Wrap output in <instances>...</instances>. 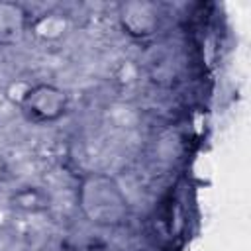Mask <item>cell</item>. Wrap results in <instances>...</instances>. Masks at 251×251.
<instances>
[{
    "label": "cell",
    "mask_w": 251,
    "mask_h": 251,
    "mask_svg": "<svg viewBox=\"0 0 251 251\" xmlns=\"http://www.w3.org/2000/svg\"><path fill=\"white\" fill-rule=\"evenodd\" d=\"M78 208L82 216L100 227L122 226L129 216L127 198L118 180L104 173H90L78 184Z\"/></svg>",
    "instance_id": "cell-1"
},
{
    "label": "cell",
    "mask_w": 251,
    "mask_h": 251,
    "mask_svg": "<svg viewBox=\"0 0 251 251\" xmlns=\"http://www.w3.org/2000/svg\"><path fill=\"white\" fill-rule=\"evenodd\" d=\"M20 108L27 120L35 124H49V122H57L67 114L69 96L63 88L55 84L39 82V84H31Z\"/></svg>",
    "instance_id": "cell-2"
},
{
    "label": "cell",
    "mask_w": 251,
    "mask_h": 251,
    "mask_svg": "<svg viewBox=\"0 0 251 251\" xmlns=\"http://www.w3.org/2000/svg\"><path fill=\"white\" fill-rule=\"evenodd\" d=\"M118 24L131 39H147L159 29V10L153 2L129 0L118 10Z\"/></svg>",
    "instance_id": "cell-3"
},
{
    "label": "cell",
    "mask_w": 251,
    "mask_h": 251,
    "mask_svg": "<svg viewBox=\"0 0 251 251\" xmlns=\"http://www.w3.org/2000/svg\"><path fill=\"white\" fill-rule=\"evenodd\" d=\"M29 31V14L18 2H0V47L20 43Z\"/></svg>",
    "instance_id": "cell-4"
},
{
    "label": "cell",
    "mask_w": 251,
    "mask_h": 251,
    "mask_svg": "<svg viewBox=\"0 0 251 251\" xmlns=\"http://www.w3.org/2000/svg\"><path fill=\"white\" fill-rule=\"evenodd\" d=\"M29 31L41 41H57L69 31V18L61 12H47L29 22Z\"/></svg>",
    "instance_id": "cell-5"
},
{
    "label": "cell",
    "mask_w": 251,
    "mask_h": 251,
    "mask_svg": "<svg viewBox=\"0 0 251 251\" xmlns=\"http://www.w3.org/2000/svg\"><path fill=\"white\" fill-rule=\"evenodd\" d=\"M10 204L20 210V212H25V214H39V212H45L49 210L51 206V196L39 188V186H24L20 190H16L12 196H10Z\"/></svg>",
    "instance_id": "cell-6"
},
{
    "label": "cell",
    "mask_w": 251,
    "mask_h": 251,
    "mask_svg": "<svg viewBox=\"0 0 251 251\" xmlns=\"http://www.w3.org/2000/svg\"><path fill=\"white\" fill-rule=\"evenodd\" d=\"M29 88H31V82H27V80H24V78H16V80H12V82L6 86L4 96H6L14 106L20 108Z\"/></svg>",
    "instance_id": "cell-7"
},
{
    "label": "cell",
    "mask_w": 251,
    "mask_h": 251,
    "mask_svg": "<svg viewBox=\"0 0 251 251\" xmlns=\"http://www.w3.org/2000/svg\"><path fill=\"white\" fill-rule=\"evenodd\" d=\"M6 175H8V163H6L4 155L0 153V180H4V178H6Z\"/></svg>",
    "instance_id": "cell-8"
}]
</instances>
